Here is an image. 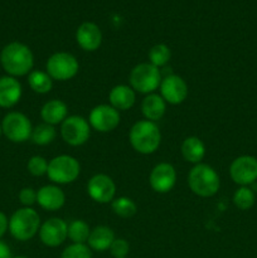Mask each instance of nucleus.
I'll return each mask as SVG.
<instances>
[{"label": "nucleus", "instance_id": "31", "mask_svg": "<svg viewBox=\"0 0 257 258\" xmlns=\"http://www.w3.org/2000/svg\"><path fill=\"white\" fill-rule=\"evenodd\" d=\"M28 171L33 176H42L47 174L48 170V161L47 159L40 155H34L28 160L27 164Z\"/></svg>", "mask_w": 257, "mask_h": 258}, {"label": "nucleus", "instance_id": "16", "mask_svg": "<svg viewBox=\"0 0 257 258\" xmlns=\"http://www.w3.org/2000/svg\"><path fill=\"white\" fill-rule=\"evenodd\" d=\"M77 44L86 52H95L102 43V32L97 24L92 22H85L78 27L76 32Z\"/></svg>", "mask_w": 257, "mask_h": 258}, {"label": "nucleus", "instance_id": "27", "mask_svg": "<svg viewBox=\"0 0 257 258\" xmlns=\"http://www.w3.org/2000/svg\"><path fill=\"white\" fill-rule=\"evenodd\" d=\"M111 207L116 216L121 218H131L138 212V206L135 202L128 197H118L111 202Z\"/></svg>", "mask_w": 257, "mask_h": 258}, {"label": "nucleus", "instance_id": "33", "mask_svg": "<svg viewBox=\"0 0 257 258\" xmlns=\"http://www.w3.org/2000/svg\"><path fill=\"white\" fill-rule=\"evenodd\" d=\"M19 202L23 204L24 207H32L33 204L37 203V191L34 190L33 188H23L22 190L19 191Z\"/></svg>", "mask_w": 257, "mask_h": 258}, {"label": "nucleus", "instance_id": "26", "mask_svg": "<svg viewBox=\"0 0 257 258\" xmlns=\"http://www.w3.org/2000/svg\"><path fill=\"white\" fill-rule=\"evenodd\" d=\"M91 228L87 222L82 219H75L68 224V238L72 243H86L87 244L90 237Z\"/></svg>", "mask_w": 257, "mask_h": 258}, {"label": "nucleus", "instance_id": "10", "mask_svg": "<svg viewBox=\"0 0 257 258\" xmlns=\"http://www.w3.org/2000/svg\"><path fill=\"white\" fill-rule=\"evenodd\" d=\"M120 111L113 108L110 103L95 106L88 115V123L91 128L102 134L115 130L120 125Z\"/></svg>", "mask_w": 257, "mask_h": 258}, {"label": "nucleus", "instance_id": "13", "mask_svg": "<svg viewBox=\"0 0 257 258\" xmlns=\"http://www.w3.org/2000/svg\"><path fill=\"white\" fill-rule=\"evenodd\" d=\"M160 96L164 98L169 105H180L186 100L189 93L188 85L185 81L178 75H169L161 80L160 86Z\"/></svg>", "mask_w": 257, "mask_h": 258}, {"label": "nucleus", "instance_id": "24", "mask_svg": "<svg viewBox=\"0 0 257 258\" xmlns=\"http://www.w3.org/2000/svg\"><path fill=\"white\" fill-rule=\"evenodd\" d=\"M28 85L33 92L38 95H45L53 87V80L44 71H32L28 75Z\"/></svg>", "mask_w": 257, "mask_h": 258}, {"label": "nucleus", "instance_id": "12", "mask_svg": "<svg viewBox=\"0 0 257 258\" xmlns=\"http://www.w3.org/2000/svg\"><path fill=\"white\" fill-rule=\"evenodd\" d=\"M87 194L98 204H107L115 199L116 184L112 178L106 174H96L88 180Z\"/></svg>", "mask_w": 257, "mask_h": 258}, {"label": "nucleus", "instance_id": "5", "mask_svg": "<svg viewBox=\"0 0 257 258\" xmlns=\"http://www.w3.org/2000/svg\"><path fill=\"white\" fill-rule=\"evenodd\" d=\"M161 80L163 77H161L160 70L149 62L136 64L128 75L130 87L135 92L143 93V95H150L155 92L160 86Z\"/></svg>", "mask_w": 257, "mask_h": 258}, {"label": "nucleus", "instance_id": "36", "mask_svg": "<svg viewBox=\"0 0 257 258\" xmlns=\"http://www.w3.org/2000/svg\"><path fill=\"white\" fill-rule=\"evenodd\" d=\"M13 258H29V257H25V256H15V257H13Z\"/></svg>", "mask_w": 257, "mask_h": 258}, {"label": "nucleus", "instance_id": "15", "mask_svg": "<svg viewBox=\"0 0 257 258\" xmlns=\"http://www.w3.org/2000/svg\"><path fill=\"white\" fill-rule=\"evenodd\" d=\"M149 183H150L151 189L156 193H169L176 183L175 168L169 163L156 164L149 175Z\"/></svg>", "mask_w": 257, "mask_h": 258}, {"label": "nucleus", "instance_id": "37", "mask_svg": "<svg viewBox=\"0 0 257 258\" xmlns=\"http://www.w3.org/2000/svg\"><path fill=\"white\" fill-rule=\"evenodd\" d=\"M3 135V128H2V123H0V136Z\"/></svg>", "mask_w": 257, "mask_h": 258}, {"label": "nucleus", "instance_id": "20", "mask_svg": "<svg viewBox=\"0 0 257 258\" xmlns=\"http://www.w3.org/2000/svg\"><path fill=\"white\" fill-rule=\"evenodd\" d=\"M40 117L43 122L48 125H59L68 117L67 105L62 100H57V98L47 101L40 108Z\"/></svg>", "mask_w": 257, "mask_h": 258}, {"label": "nucleus", "instance_id": "9", "mask_svg": "<svg viewBox=\"0 0 257 258\" xmlns=\"http://www.w3.org/2000/svg\"><path fill=\"white\" fill-rule=\"evenodd\" d=\"M91 126L88 120L78 115L68 116L60 123V136L63 141L71 146H81L88 141L91 136Z\"/></svg>", "mask_w": 257, "mask_h": 258}, {"label": "nucleus", "instance_id": "30", "mask_svg": "<svg viewBox=\"0 0 257 258\" xmlns=\"http://www.w3.org/2000/svg\"><path fill=\"white\" fill-rule=\"evenodd\" d=\"M60 258H92V251L86 243H72L63 249Z\"/></svg>", "mask_w": 257, "mask_h": 258}, {"label": "nucleus", "instance_id": "32", "mask_svg": "<svg viewBox=\"0 0 257 258\" xmlns=\"http://www.w3.org/2000/svg\"><path fill=\"white\" fill-rule=\"evenodd\" d=\"M108 251L113 258H127L128 252H130V244L126 239L115 238Z\"/></svg>", "mask_w": 257, "mask_h": 258}, {"label": "nucleus", "instance_id": "1", "mask_svg": "<svg viewBox=\"0 0 257 258\" xmlns=\"http://www.w3.org/2000/svg\"><path fill=\"white\" fill-rule=\"evenodd\" d=\"M3 70L12 77H23L29 75L34 67V55L27 44L12 42L3 48L0 53Z\"/></svg>", "mask_w": 257, "mask_h": 258}, {"label": "nucleus", "instance_id": "4", "mask_svg": "<svg viewBox=\"0 0 257 258\" xmlns=\"http://www.w3.org/2000/svg\"><path fill=\"white\" fill-rule=\"evenodd\" d=\"M40 217L32 207H23L9 218V232L17 241L32 239L39 232Z\"/></svg>", "mask_w": 257, "mask_h": 258}, {"label": "nucleus", "instance_id": "3", "mask_svg": "<svg viewBox=\"0 0 257 258\" xmlns=\"http://www.w3.org/2000/svg\"><path fill=\"white\" fill-rule=\"evenodd\" d=\"M188 185L196 196L209 198L218 193L221 179L211 165L199 163L190 169L188 174Z\"/></svg>", "mask_w": 257, "mask_h": 258}, {"label": "nucleus", "instance_id": "6", "mask_svg": "<svg viewBox=\"0 0 257 258\" xmlns=\"http://www.w3.org/2000/svg\"><path fill=\"white\" fill-rule=\"evenodd\" d=\"M80 174V161L71 155H58L48 163V178L58 185L73 183L77 180Z\"/></svg>", "mask_w": 257, "mask_h": 258}, {"label": "nucleus", "instance_id": "34", "mask_svg": "<svg viewBox=\"0 0 257 258\" xmlns=\"http://www.w3.org/2000/svg\"><path fill=\"white\" fill-rule=\"evenodd\" d=\"M9 231V219L3 212H0V238Z\"/></svg>", "mask_w": 257, "mask_h": 258}, {"label": "nucleus", "instance_id": "2", "mask_svg": "<svg viewBox=\"0 0 257 258\" xmlns=\"http://www.w3.org/2000/svg\"><path fill=\"white\" fill-rule=\"evenodd\" d=\"M128 141L134 150L143 155H150L159 149L161 143V133L156 122L149 120H139L131 126Z\"/></svg>", "mask_w": 257, "mask_h": 258}, {"label": "nucleus", "instance_id": "22", "mask_svg": "<svg viewBox=\"0 0 257 258\" xmlns=\"http://www.w3.org/2000/svg\"><path fill=\"white\" fill-rule=\"evenodd\" d=\"M115 233L112 229L107 226H97L91 229L90 237H88L87 246L91 251L105 252L110 249L111 244L115 241Z\"/></svg>", "mask_w": 257, "mask_h": 258}, {"label": "nucleus", "instance_id": "11", "mask_svg": "<svg viewBox=\"0 0 257 258\" xmlns=\"http://www.w3.org/2000/svg\"><path fill=\"white\" fill-rule=\"evenodd\" d=\"M229 176L239 186H249L257 181V158L242 155L229 165Z\"/></svg>", "mask_w": 257, "mask_h": 258}, {"label": "nucleus", "instance_id": "17", "mask_svg": "<svg viewBox=\"0 0 257 258\" xmlns=\"http://www.w3.org/2000/svg\"><path fill=\"white\" fill-rule=\"evenodd\" d=\"M37 203L40 208L48 212L59 211L66 203V194L55 184H49L38 189Z\"/></svg>", "mask_w": 257, "mask_h": 258}, {"label": "nucleus", "instance_id": "14", "mask_svg": "<svg viewBox=\"0 0 257 258\" xmlns=\"http://www.w3.org/2000/svg\"><path fill=\"white\" fill-rule=\"evenodd\" d=\"M39 239L44 246L54 248L68 238V224L62 218H49L40 224Z\"/></svg>", "mask_w": 257, "mask_h": 258}, {"label": "nucleus", "instance_id": "8", "mask_svg": "<svg viewBox=\"0 0 257 258\" xmlns=\"http://www.w3.org/2000/svg\"><path fill=\"white\" fill-rule=\"evenodd\" d=\"M3 135L12 143H25L32 136L33 126L29 118L22 112L12 111L7 113L2 122Z\"/></svg>", "mask_w": 257, "mask_h": 258}, {"label": "nucleus", "instance_id": "35", "mask_svg": "<svg viewBox=\"0 0 257 258\" xmlns=\"http://www.w3.org/2000/svg\"><path fill=\"white\" fill-rule=\"evenodd\" d=\"M0 258H13L10 247L3 241H0Z\"/></svg>", "mask_w": 257, "mask_h": 258}, {"label": "nucleus", "instance_id": "29", "mask_svg": "<svg viewBox=\"0 0 257 258\" xmlns=\"http://www.w3.org/2000/svg\"><path fill=\"white\" fill-rule=\"evenodd\" d=\"M256 196L249 186H239L233 194V204L239 211H248L253 207Z\"/></svg>", "mask_w": 257, "mask_h": 258}, {"label": "nucleus", "instance_id": "25", "mask_svg": "<svg viewBox=\"0 0 257 258\" xmlns=\"http://www.w3.org/2000/svg\"><path fill=\"white\" fill-rule=\"evenodd\" d=\"M55 136H57V130H55L54 126L43 122L33 128L30 139L35 145L45 146L52 144L55 140Z\"/></svg>", "mask_w": 257, "mask_h": 258}, {"label": "nucleus", "instance_id": "28", "mask_svg": "<svg viewBox=\"0 0 257 258\" xmlns=\"http://www.w3.org/2000/svg\"><path fill=\"white\" fill-rule=\"evenodd\" d=\"M148 57L149 63H151V64L158 68L164 67L171 58L170 48L164 44V43H159V44L151 47V49L148 53Z\"/></svg>", "mask_w": 257, "mask_h": 258}, {"label": "nucleus", "instance_id": "21", "mask_svg": "<svg viewBox=\"0 0 257 258\" xmlns=\"http://www.w3.org/2000/svg\"><path fill=\"white\" fill-rule=\"evenodd\" d=\"M166 111V102L159 93H150L144 97L141 102V112L145 120L158 122L163 118Z\"/></svg>", "mask_w": 257, "mask_h": 258}, {"label": "nucleus", "instance_id": "23", "mask_svg": "<svg viewBox=\"0 0 257 258\" xmlns=\"http://www.w3.org/2000/svg\"><path fill=\"white\" fill-rule=\"evenodd\" d=\"M180 151L184 160L197 165V164L202 163V160L204 159V155H206V145H204V143L198 136H188L181 143Z\"/></svg>", "mask_w": 257, "mask_h": 258}, {"label": "nucleus", "instance_id": "19", "mask_svg": "<svg viewBox=\"0 0 257 258\" xmlns=\"http://www.w3.org/2000/svg\"><path fill=\"white\" fill-rule=\"evenodd\" d=\"M110 105L117 111H127L136 102V92L127 85H117L108 93Z\"/></svg>", "mask_w": 257, "mask_h": 258}, {"label": "nucleus", "instance_id": "7", "mask_svg": "<svg viewBox=\"0 0 257 258\" xmlns=\"http://www.w3.org/2000/svg\"><path fill=\"white\" fill-rule=\"evenodd\" d=\"M80 63L77 58L68 52L53 53L45 63V72L53 81L66 82L77 76Z\"/></svg>", "mask_w": 257, "mask_h": 258}, {"label": "nucleus", "instance_id": "18", "mask_svg": "<svg viewBox=\"0 0 257 258\" xmlns=\"http://www.w3.org/2000/svg\"><path fill=\"white\" fill-rule=\"evenodd\" d=\"M22 85L12 76L0 77V107L12 108L22 98Z\"/></svg>", "mask_w": 257, "mask_h": 258}]
</instances>
